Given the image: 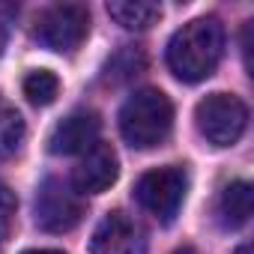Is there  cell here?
Segmentation results:
<instances>
[{
  "label": "cell",
  "mask_w": 254,
  "mask_h": 254,
  "mask_svg": "<svg viewBox=\"0 0 254 254\" xmlns=\"http://www.w3.org/2000/svg\"><path fill=\"white\" fill-rule=\"evenodd\" d=\"M221 54H224V24L212 15L183 24L168 42V66L186 84L206 81L218 69Z\"/></svg>",
  "instance_id": "cell-1"
},
{
  "label": "cell",
  "mask_w": 254,
  "mask_h": 254,
  "mask_svg": "<svg viewBox=\"0 0 254 254\" xmlns=\"http://www.w3.org/2000/svg\"><path fill=\"white\" fill-rule=\"evenodd\" d=\"M174 129V105L162 90H138L120 108L123 141L135 150H153L168 141Z\"/></svg>",
  "instance_id": "cell-2"
},
{
  "label": "cell",
  "mask_w": 254,
  "mask_h": 254,
  "mask_svg": "<svg viewBox=\"0 0 254 254\" xmlns=\"http://www.w3.org/2000/svg\"><path fill=\"white\" fill-rule=\"evenodd\" d=\"M197 132L212 147H233L248 129V105L233 93H212L197 102Z\"/></svg>",
  "instance_id": "cell-3"
},
{
  "label": "cell",
  "mask_w": 254,
  "mask_h": 254,
  "mask_svg": "<svg viewBox=\"0 0 254 254\" xmlns=\"http://www.w3.org/2000/svg\"><path fill=\"white\" fill-rule=\"evenodd\" d=\"M186 191H189V174L186 168H177V165H168V168H156V171H147L138 186H135V200L153 212L162 224H171L186 200Z\"/></svg>",
  "instance_id": "cell-4"
},
{
  "label": "cell",
  "mask_w": 254,
  "mask_h": 254,
  "mask_svg": "<svg viewBox=\"0 0 254 254\" xmlns=\"http://www.w3.org/2000/svg\"><path fill=\"white\" fill-rule=\"evenodd\" d=\"M90 33V12L78 3H60L36 18L33 39L57 54H72Z\"/></svg>",
  "instance_id": "cell-5"
},
{
  "label": "cell",
  "mask_w": 254,
  "mask_h": 254,
  "mask_svg": "<svg viewBox=\"0 0 254 254\" xmlns=\"http://www.w3.org/2000/svg\"><path fill=\"white\" fill-rule=\"evenodd\" d=\"M81 218H84L81 194L69 183L48 177L36 191V224L48 233H66L78 227Z\"/></svg>",
  "instance_id": "cell-6"
},
{
  "label": "cell",
  "mask_w": 254,
  "mask_h": 254,
  "mask_svg": "<svg viewBox=\"0 0 254 254\" xmlns=\"http://www.w3.org/2000/svg\"><path fill=\"white\" fill-rule=\"evenodd\" d=\"M150 239L138 218L120 209L108 212L90 239V254H147Z\"/></svg>",
  "instance_id": "cell-7"
},
{
  "label": "cell",
  "mask_w": 254,
  "mask_h": 254,
  "mask_svg": "<svg viewBox=\"0 0 254 254\" xmlns=\"http://www.w3.org/2000/svg\"><path fill=\"white\" fill-rule=\"evenodd\" d=\"M120 177V159L111 144H96L84 153L72 174V189L78 194H102Z\"/></svg>",
  "instance_id": "cell-8"
},
{
  "label": "cell",
  "mask_w": 254,
  "mask_h": 254,
  "mask_svg": "<svg viewBox=\"0 0 254 254\" xmlns=\"http://www.w3.org/2000/svg\"><path fill=\"white\" fill-rule=\"evenodd\" d=\"M99 129L102 123L93 111H75L66 120H60L51 135H48V150L54 156H75V153H87L90 147L99 144Z\"/></svg>",
  "instance_id": "cell-9"
},
{
  "label": "cell",
  "mask_w": 254,
  "mask_h": 254,
  "mask_svg": "<svg viewBox=\"0 0 254 254\" xmlns=\"http://www.w3.org/2000/svg\"><path fill=\"white\" fill-rule=\"evenodd\" d=\"M218 221L227 230H239L248 218H251V186L245 180H236L230 186L221 189L218 197Z\"/></svg>",
  "instance_id": "cell-10"
},
{
  "label": "cell",
  "mask_w": 254,
  "mask_h": 254,
  "mask_svg": "<svg viewBox=\"0 0 254 254\" xmlns=\"http://www.w3.org/2000/svg\"><path fill=\"white\" fill-rule=\"evenodd\" d=\"M108 15L126 30H147L150 24L159 21L162 6L147 3V0H114V3H108Z\"/></svg>",
  "instance_id": "cell-11"
},
{
  "label": "cell",
  "mask_w": 254,
  "mask_h": 254,
  "mask_svg": "<svg viewBox=\"0 0 254 254\" xmlns=\"http://www.w3.org/2000/svg\"><path fill=\"white\" fill-rule=\"evenodd\" d=\"M27 138L24 120L15 108L0 105V159H12Z\"/></svg>",
  "instance_id": "cell-12"
},
{
  "label": "cell",
  "mask_w": 254,
  "mask_h": 254,
  "mask_svg": "<svg viewBox=\"0 0 254 254\" xmlns=\"http://www.w3.org/2000/svg\"><path fill=\"white\" fill-rule=\"evenodd\" d=\"M57 93H60V81H57L54 72H48V69L27 72V78H24V96H27L30 105L45 108V105H51L57 99Z\"/></svg>",
  "instance_id": "cell-13"
},
{
  "label": "cell",
  "mask_w": 254,
  "mask_h": 254,
  "mask_svg": "<svg viewBox=\"0 0 254 254\" xmlns=\"http://www.w3.org/2000/svg\"><path fill=\"white\" fill-rule=\"evenodd\" d=\"M15 209H18V200H15V191L0 186V242H6L9 233H12V224H15Z\"/></svg>",
  "instance_id": "cell-14"
},
{
  "label": "cell",
  "mask_w": 254,
  "mask_h": 254,
  "mask_svg": "<svg viewBox=\"0 0 254 254\" xmlns=\"http://www.w3.org/2000/svg\"><path fill=\"white\" fill-rule=\"evenodd\" d=\"M21 254H66V251H57V248H27Z\"/></svg>",
  "instance_id": "cell-15"
},
{
  "label": "cell",
  "mask_w": 254,
  "mask_h": 254,
  "mask_svg": "<svg viewBox=\"0 0 254 254\" xmlns=\"http://www.w3.org/2000/svg\"><path fill=\"white\" fill-rule=\"evenodd\" d=\"M3 48H6V27L0 24V54H3Z\"/></svg>",
  "instance_id": "cell-16"
},
{
  "label": "cell",
  "mask_w": 254,
  "mask_h": 254,
  "mask_svg": "<svg viewBox=\"0 0 254 254\" xmlns=\"http://www.w3.org/2000/svg\"><path fill=\"white\" fill-rule=\"evenodd\" d=\"M236 254H251V245H239V248H236Z\"/></svg>",
  "instance_id": "cell-17"
}]
</instances>
